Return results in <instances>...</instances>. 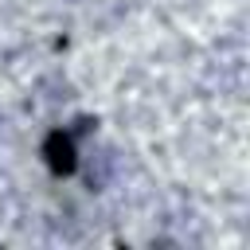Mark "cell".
Wrapping results in <instances>:
<instances>
[{"instance_id":"6da1fadb","label":"cell","mask_w":250,"mask_h":250,"mask_svg":"<svg viewBox=\"0 0 250 250\" xmlns=\"http://www.w3.org/2000/svg\"><path fill=\"white\" fill-rule=\"evenodd\" d=\"M47 160H51L55 172H70V168H74V148H70V141H66L62 133H55V137L47 141Z\"/></svg>"}]
</instances>
